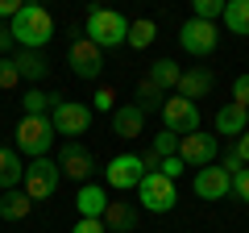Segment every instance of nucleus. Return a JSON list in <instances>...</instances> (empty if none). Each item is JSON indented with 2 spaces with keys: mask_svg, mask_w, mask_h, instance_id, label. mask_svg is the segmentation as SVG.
I'll return each instance as SVG.
<instances>
[{
  "mask_svg": "<svg viewBox=\"0 0 249 233\" xmlns=\"http://www.w3.org/2000/svg\"><path fill=\"white\" fill-rule=\"evenodd\" d=\"M9 34L21 50H42L54 38V17L42 9V4H21V13L9 21Z\"/></svg>",
  "mask_w": 249,
  "mask_h": 233,
  "instance_id": "nucleus-1",
  "label": "nucleus"
},
{
  "mask_svg": "<svg viewBox=\"0 0 249 233\" xmlns=\"http://www.w3.org/2000/svg\"><path fill=\"white\" fill-rule=\"evenodd\" d=\"M83 38L96 42L100 50H116V46H124V38H129V21H124L116 9L91 4L88 9V25H83Z\"/></svg>",
  "mask_w": 249,
  "mask_h": 233,
  "instance_id": "nucleus-2",
  "label": "nucleus"
},
{
  "mask_svg": "<svg viewBox=\"0 0 249 233\" xmlns=\"http://www.w3.org/2000/svg\"><path fill=\"white\" fill-rule=\"evenodd\" d=\"M54 146V125L50 116H21L17 121V150L29 158H50Z\"/></svg>",
  "mask_w": 249,
  "mask_h": 233,
  "instance_id": "nucleus-3",
  "label": "nucleus"
},
{
  "mask_svg": "<svg viewBox=\"0 0 249 233\" xmlns=\"http://www.w3.org/2000/svg\"><path fill=\"white\" fill-rule=\"evenodd\" d=\"M62 175H58V162L54 158H29L25 162V175H21V192L29 200H50L58 192Z\"/></svg>",
  "mask_w": 249,
  "mask_h": 233,
  "instance_id": "nucleus-4",
  "label": "nucleus"
},
{
  "mask_svg": "<svg viewBox=\"0 0 249 233\" xmlns=\"http://www.w3.org/2000/svg\"><path fill=\"white\" fill-rule=\"evenodd\" d=\"M50 125H54V137L62 134L67 142H79V134H88V125H91V108L62 96L54 104V113H50Z\"/></svg>",
  "mask_w": 249,
  "mask_h": 233,
  "instance_id": "nucleus-5",
  "label": "nucleus"
},
{
  "mask_svg": "<svg viewBox=\"0 0 249 233\" xmlns=\"http://www.w3.org/2000/svg\"><path fill=\"white\" fill-rule=\"evenodd\" d=\"M137 192H142V208L145 213H170V208L178 204L175 179H166V175H158V171H145L142 183H137Z\"/></svg>",
  "mask_w": 249,
  "mask_h": 233,
  "instance_id": "nucleus-6",
  "label": "nucleus"
},
{
  "mask_svg": "<svg viewBox=\"0 0 249 233\" xmlns=\"http://www.w3.org/2000/svg\"><path fill=\"white\" fill-rule=\"evenodd\" d=\"M158 113H162V125H166L175 137L196 134L199 121H204V116H199V104H191V100H183V96H166Z\"/></svg>",
  "mask_w": 249,
  "mask_h": 233,
  "instance_id": "nucleus-7",
  "label": "nucleus"
},
{
  "mask_svg": "<svg viewBox=\"0 0 249 233\" xmlns=\"http://www.w3.org/2000/svg\"><path fill=\"white\" fill-rule=\"evenodd\" d=\"M178 46H183L187 54H196V58H208V54L220 46V29L212 25V21H183L178 25Z\"/></svg>",
  "mask_w": 249,
  "mask_h": 233,
  "instance_id": "nucleus-8",
  "label": "nucleus"
},
{
  "mask_svg": "<svg viewBox=\"0 0 249 233\" xmlns=\"http://www.w3.org/2000/svg\"><path fill=\"white\" fill-rule=\"evenodd\" d=\"M178 158H183V167H196V171H204V167H212L216 162V154H220V142H216L212 134H183L178 137Z\"/></svg>",
  "mask_w": 249,
  "mask_h": 233,
  "instance_id": "nucleus-9",
  "label": "nucleus"
},
{
  "mask_svg": "<svg viewBox=\"0 0 249 233\" xmlns=\"http://www.w3.org/2000/svg\"><path fill=\"white\" fill-rule=\"evenodd\" d=\"M67 63H71V71L79 79H100V71H104V50L96 42H88V38H75L67 46Z\"/></svg>",
  "mask_w": 249,
  "mask_h": 233,
  "instance_id": "nucleus-10",
  "label": "nucleus"
},
{
  "mask_svg": "<svg viewBox=\"0 0 249 233\" xmlns=\"http://www.w3.org/2000/svg\"><path fill=\"white\" fill-rule=\"evenodd\" d=\"M58 175L62 179H79V183H88V175L96 171V158H91V150L83 142H62V150H58Z\"/></svg>",
  "mask_w": 249,
  "mask_h": 233,
  "instance_id": "nucleus-11",
  "label": "nucleus"
},
{
  "mask_svg": "<svg viewBox=\"0 0 249 233\" xmlns=\"http://www.w3.org/2000/svg\"><path fill=\"white\" fill-rule=\"evenodd\" d=\"M104 171H108V188H116V192H133L142 183V175H145L137 154H116V158H108Z\"/></svg>",
  "mask_w": 249,
  "mask_h": 233,
  "instance_id": "nucleus-12",
  "label": "nucleus"
},
{
  "mask_svg": "<svg viewBox=\"0 0 249 233\" xmlns=\"http://www.w3.org/2000/svg\"><path fill=\"white\" fill-rule=\"evenodd\" d=\"M229 183H232V175L220 171L216 162L204 167V171H196V196L199 200H224V196H229Z\"/></svg>",
  "mask_w": 249,
  "mask_h": 233,
  "instance_id": "nucleus-13",
  "label": "nucleus"
},
{
  "mask_svg": "<svg viewBox=\"0 0 249 233\" xmlns=\"http://www.w3.org/2000/svg\"><path fill=\"white\" fill-rule=\"evenodd\" d=\"M112 134L124 137V142H133V137L145 134V113L137 104H116L112 108Z\"/></svg>",
  "mask_w": 249,
  "mask_h": 233,
  "instance_id": "nucleus-14",
  "label": "nucleus"
},
{
  "mask_svg": "<svg viewBox=\"0 0 249 233\" xmlns=\"http://www.w3.org/2000/svg\"><path fill=\"white\" fill-rule=\"evenodd\" d=\"M212 83H216V75L208 71V67H191V71H183L178 75V88H175V96H183V100H204L208 92H212Z\"/></svg>",
  "mask_w": 249,
  "mask_h": 233,
  "instance_id": "nucleus-15",
  "label": "nucleus"
},
{
  "mask_svg": "<svg viewBox=\"0 0 249 233\" xmlns=\"http://www.w3.org/2000/svg\"><path fill=\"white\" fill-rule=\"evenodd\" d=\"M245 129H249V108L232 104V100L216 108V134H224V137H232V142H237Z\"/></svg>",
  "mask_w": 249,
  "mask_h": 233,
  "instance_id": "nucleus-16",
  "label": "nucleus"
},
{
  "mask_svg": "<svg viewBox=\"0 0 249 233\" xmlns=\"http://www.w3.org/2000/svg\"><path fill=\"white\" fill-rule=\"evenodd\" d=\"M104 229L108 233H133L137 229V208L129 204V200H108V208H104Z\"/></svg>",
  "mask_w": 249,
  "mask_h": 233,
  "instance_id": "nucleus-17",
  "label": "nucleus"
},
{
  "mask_svg": "<svg viewBox=\"0 0 249 233\" xmlns=\"http://www.w3.org/2000/svg\"><path fill=\"white\" fill-rule=\"evenodd\" d=\"M75 208H79L83 221H100V216H104V208H108V192L96 188V183H83V188L75 192Z\"/></svg>",
  "mask_w": 249,
  "mask_h": 233,
  "instance_id": "nucleus-18",
  "label": "nucleus"
},
{
  "mask_svg": "<svg viewBox=\"0 0 249 233\" xmlns=\"http://www.w3.org/2000/svg\"><path fill=\"white\" fill-rule=\"evenodd\" d=\"M9 58H13V67H17L21 79H46V71H50V63H46L42 50H17V54H9Z\"/></svg>",
  "mask_w": 249,
  "mask_h": 233,
  "instance_id": "nucleus-19",
  "label": "nucleus"
},
{
  "mask_svg": "<svg viewBox=\"0 0 249 233\" xmlns=\"http://www.w3.org/2000/svg\"><path fill=\"white\" fill-rule=\"evenodd\" d=\"M224 29L237 38H249V0H224V13H220Z\"/></svg>",
  "mask_w": 249,
  "mask_h": 233,
  "instance_id": "nucleus-20",
  "label": "nucleus"
},
{
  "mask_svg": "<svg viewBox=\"0 0 249 233\" xmlns=\"http://www.w3.org/2000/svg\"><path fill=\"white\" fill-rule=\"evenodd\" d=\"M29 213H34V200H29L21 188H13V192L0 196V216H4V221H25Z\"/></svg>",
  "mask_w": 249,
  "mask_h": 233,
  "instance_id": "nucleus-21",
  "label": "nucleus"
},
{
  "mask_svg": "<svg viewBox=\"0 0 249 233\" xmlns=\"http://www.w3.org/2000/svg\"><path fill=\"white\" fill-rule=\"evenodd\" d=\"M21 175H25V162L17 158V150H9V146H0V188L13 192L21 183Z\"/></svg>",
  "mask_w": 249,
  "mask_h": 233,
  "instance_id": "nucleus-22",
  "label": "nucleus"
},
{
  "mask_svg": "<svg viewBox=\"0 0 249 233\" xmlns=\"http://www.w3.org/2000/svg\"><path fill=\"white\" fill-rule=\"evenodd\" d=\"M162 100H166V92H162L158 83L150 79V75H142V79H137V108L150 116L154 108H162Z\"/></svg>",
  "mask_w": 249,
  "mask_h": 233,
  "instance_id": "nucleus-23",
  "label": "nucleus"
},
{
  "mask_svg": "<svg viewBox=\"0 0 249 233\" xmlns=\"http://www.w3.org/2000/svg\"><path fill=\"white\" fill-rule=\"evenodd\" d=\"M58 92H25V100H21V104H25V116H50L54 113V104H58Z\"/></svg>",
  "mask_w": 249,
  "mask_h": 233,
  "instance_id": "nucleus-24",
  "label": "nucleus"
},
{
  "mask_svg": "<svg viewBox=\"0 0 249 233\" xmlns=\"http://www.w3.org/2000/svg\"><path fill=\"white\" fill-rule=\"evenodd\" d=\"M154 38H158V25H154L150 17L129 21V38H124V42L133 46V50H145V46H154Z\"/></svg>",
  "mask_w": 249,
  "mask_h": 233,
  "instance_id": "nucleus-25",
  "label": "nucleus"
},
{
  "mask_svg": "<svg viewBox=\"0 0 249 233\" xmlns=\"http://www.w3.org/2000/svg\"><path fill=\"white\" fill-rule=\"evenodd\" d=\"M145 75H150V79L158 83L162 92H170V88H178V75H183V71L175 67V58H158V63H154Z\"/></svg>",
  "mask_w": 249,
  "mask_h": 233,
  "instance_id": "nucleus-26",
  "label": "nucleus"
},
{
  "mask_svg": "<svg viewBox=\"0 0 249 233\" xmlns=\"http://www.w3.org/2000/svg\"><path fill=\"white\" fill-rule=\"evenodd\" d=\"M150 150L158 154V158H170V154L178 150V137L170 134V129H162V134H154V142H150Z\"/></svg>",
  "mask_w": 249,
  "mask_h": 233,
  "instance_id": "nucleus-27",
  "label": "nucleus"
},
{
  "mask_svg": "<svg viewBox=\"0 0 249 233\" xmlns=\"http://www.w3.org/2000/svg\"><path fill=\"white\" fill-rule=\"evenodd\" d=\"M191 9H196V21H212L216 25V17L224 13V0H196Z\"/></svg>",
  "mask_w": 249,
  "mask_h": 233,
  "instance_id": "nucleus-28",
  "label": "nucleus"
},
{
  "mask_svg": "<svg viewBox=\"0 0 249 233\" xmlns=\"http://www.w3.org/2000/svg\"><path fill=\"white\" fill-rule=\"evenodd\" d=\"M17 83H21V75L13 67V58H0V92H13Z\"/></svg>",
  "mask_w": 249,
  "mask_h": 233,
  "instance_id": "nucleus-29",
  "label": "nucleus"
},
{
  "mask_svg": "<svg viewBox=\"0 0 249 233\" xmlns=\"http://www.w3.org/2000/svg\"><path fill=\"white\" fill-rule=\"evenodd\" d=\"M229 192H232V196H237V200H245V204H249V167H241L237 175H232Z\"/></svg>",
  "mask_w": 249,
  "mask_h": 233,
  "instance_id": "nucleus-30",
  "label": "nucleus"
},
{
  "mask_svg": "<svg viewBox=\"0 0 249 233\" xmlns=\"http://www.w3.org/2000/svg\"><path fill=\"white\" fill-rule=\"evenodd\" d=\"M183 158H178V154H170V158H162L158 162V175H166V179H178V175H183Z\"/></svg>",
  "mask_w": 249,
  "mask_h": 233,
  "instance_id": "nucleus-31",
  "label": "nucleus"
},
{
  "mask_svg": "<svg viewBox=\"0 0 249 233\" xmlns=\"http://www.w3.org/2000/svg\"><path fill=\"white\" fill-rule=\"evenodd\" d=\"M232 104L249 108V75H237V83H232Z\"/></svg>",
  "mask_w": 249,
  "mask_h": 233,
  "instance_id": "nucleus-32",
  "label": "nucleus"
},
{
  "mask_svg": "<svg viewBox=\"0 0 249 233\" xmlns=\"http://www.w3.org/2000/svg\"><path fill=\"white\" fill-rule=\"evenodd\" d=\"M229 150H232V154H237V158H241V167H245V162H249V129H245V134H241V137H237V142H232V146H229Z\"/></svg>",
  "mask_w": 249,
  "mask_h": 233,
  "instance_id": "nucleus-33",
  "label": "nucleus"
},
{
  "mask_svg": "<svg viewBox=\"0 0 249 233\" xmlns=\"http://www.w3.org/2000/svg\"><path fill=\"white\" fill-rule=\"evenodd\" d=\"M96 108H100V113L116 108V92H112V88H100V92H96Z\"/></svg>",
  "mask_w": 249,
  "mask_h": 233,
  "instance_id": "nucleus-34",
  "label": "nucleus"
},
{
  "mask_svg": "<svg viewBox=\"0 0 249 233\" xmlns=\"http://www.w3.org/2000/svg\"><path fill=\"white\" fill-rule=\"evenodd\" d=\"M71 233H108V229H104V221H83V216H79Z\"/></svg>",
  "mask_w": 249,
  "mask_h": 233,
  "instance_id": "nucleus-35",
  "label": "nucleus"
},
{
  "mask_svg": "<svg viewBox=\"0 0 249 233\" xmlns=\"http://www.w3.org/2000/svg\"><path fill=\"white\" fill-rule=\"evenodd\" d=\"M13 34H9V25H4V21H0V58H9V50H13Z\"/></svg>",
  "mask_w": 249,
  "mask_h": 233,
  "instance_id": "nucleus-36",
  "label": "nucleus"
},
{
  "mask_svg": "<svg viewBox=\"0 0 249 233\" xmlns=\"http://www.w3.org/2000/svg\"><path fill=\"white\" fill-rule=\"evenodd\" d=\"M17 13H21V0H0V17L4 21H13Z\"/></svg>",
  "mask_w": 249,
  "mask_h": 233,
  "instance_id": "nucleus-37",
  "label": "nucleus"
},
{
  "mask_svg": "<svg viewBox=\"0 0 249 233\" xmlns=\"http://www.w3.org/2000/svg\"><path fill=\"white\" fill-rule=\"evenodd\" d=\"M137 158H142V167H145V171H158V162H162V158H158V154H154V150L137 154Z\"/></svg>",
  "mask_w": 249,
  "mask_h": 233,
  "instance_id": "nucleus-38",
  "label": "nucleus"
}]
</instances>
